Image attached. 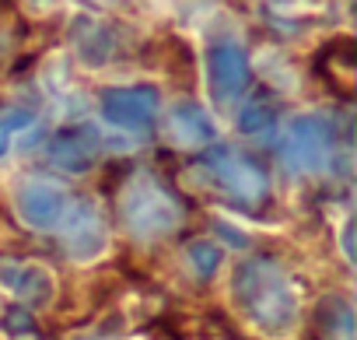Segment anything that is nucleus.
I'll list each match as a JSON object with an SVG mask.
<instances>
[{
    "mask_svg": "<svg viewBox=\"0 0 357 340\" xmlns=\"http://www.w3.org/2000/svg\"><path fill=\"white\" fill-rule=\"evenodd\" d=\"M235 298L242 312L266 333H284L298 316V291L284 274V267L270 256H256L238 267Z\"/></svg>",
    "mask_w": 357,
    "mask_h": 340,
    "instance_id": "1",
    "label": "nucleus"
},
{
    "mask_svg": "<svg viewBox=\"0 0 357 340\" xmlns=\"http://www.w3.org/2000/svg\"><path fill=\"white\" fill-rule=\"evenodd\" d=\"M119 218L133 239H161L183 225L186 211L168 186H161L154 176L140 172L126 183V190L119 197Z\"/></svg>",
    "mask_w": 357,
    "mask_h": 340,
    "instance_id": "2",
    "label": "nucleus"
},
{
    "mask_svg": "<svg viewBox=\"0 0 357 340\" xmlns=\"http://www.w3.org/2000/svg\"><path fill=\"white\" fill-rule=\"evenodd\" d=\"M200 172L211 179L214 190H221L238 207H259L270 197V179L263 172V165L242 151H231V147L207 151L200 161Z\"/></svg>",
    "mask_w": 357,
    "mask_h": 340,
    "instance_id": "3",
    "label": "nucleus"
},
{
    "mask_svg": "<svg viewBox=\"0 0 357 340\" xmlns=\"http://www.w3.org/2000/svg\"><path fill=\"white\" fill-rule=\"evenodd\" d=\"M333 126L322 116H301L287 126L280 140V154L291 172H322L333 158Z\"/></svg>",
    "mask_w": 357,
    "mask_h": 340,
    "instance_id": "4",
    "label": "nucleus"
},
{
    "mask_svg": "<svg viewBox=\"0 0 357 340\" xmlns=\"http://www.w3.org/2000/svg\"><path fill=\"white\" fill-rule=\"evenodd\" d=\"M207 77H211V95L221 109L235 105L245 88H249V57L235 39H218L207 57Z\"/></svg>",
    "mask_w": 357,
    "mask_h": 340,
    "instance_id": "5",
    "label": "nucleus"
},
{
    "mask_svg": "<svg viewBox=\"0 0 357 340\" xmlns=\"http://www.w3.org/2000/svg\"><path fill=\"white\" fill-rule=\"evenodd\" d=\"M98 109L112 126L123 130H147L158 119L161 109V91L151 84H130V88H105L98 95Z\"/></svg>",
    "mask_w": 357,
    "mask_h": 340,
    "instance_id": "6",
    "label": "nucleus"
},
{
    "mask_svg": "<svg viewBox=\"0 0 357 340\" xmlns=\"http://www.w3.org/2000/svg\"><path fill=\"white\" fill-rule=\"evenodd\" d=\"M60 228H63V246H67V253L74 260H95L105 249V239H109L105 235V218H102V211L91 200L74 204L63 214Z\"/></svg>",
    "mask_w": 357,
    "mask_h": 340,
    "instance_id": "7",
    "label": "nucleus"
},
{
    "mask_svg": "<svg viewBox=\"0 0 357 340\" xmlns=\"http://www.w3.org/2000/svg\"><path fill=\"white\" fill-rule=\"evenodd\" d=\"M18 214L32 225V228H60L63 214H67V193L60 183L53 179H29L18 190Z\"/></svg>",
    "mask_w": 357,
    "mask_h": 340,
    "instance_id": "8",
    "label": "nucleus"
},
{
    "mask_svg": "<svg viewBox=\"0 0 357 340\" xmlns=\"http://www.w3.org/2000/svg\"><path fill=\"white\" fill-rule=\"evenodd\" d=\"M0 288L25 305H46L53 298V274L32 260H0Z\"/></svg>",
    "mask_w": 357,
    "mask_h": 340,
    "instance_id": "9",
    "label": "nucleus"
},
{
    "mask_svg": "<svg viewBox=\"0 0 357 340\" xmlns=\"http://www.w3.org/2000/svg\"><path fill=\"white\" fill-rule=\"evenodd\" d=\"M98 137L91 126H67L60 130L53 140H50V161L56 168H63V172H84V168L95 165L98 158Z\"/></svg>",
    "mask_w": 357,
    "mask_h": 340,
    "instance_id": "10",
    "label": "nucleus"
},
{
    "mask_svg": "<svg viewBox=\"0 0 357 340\" xmlns=\"http://www.w3.org/2000/svg\"><path fill=\"white\" fill-rule=\"evenodd\" d=\"M165 137L175 147H204V144H214L218 130L197 102H175L165 116Z\"/></svg>",
    "mask_w": 357,
    "mask_h": 340,
    "instance_id": "11",
    "label": "nucleus"
},
{
    "mask_svg": "<svg viewBox=\"0 0 357 340\" xmlns=\"http://www.w3.org/2000/svg\"><path fill=\"white\" fill-rule=\"evenodd\" d=\"M74 43H77V53L84 64H105L116 57V32L98 22V18H77L74 22Z\"/></svg>",
    "mask_w": 357,
    "mask_h": 340,
    "instance_id": "12",
    "label": "nucleus"
},
{
    "mask_svg": "<svg viewBox=\"0 0 357 340\" xmlns=\"http://www.w3.org/2000/svg\"><path fill=\"white\" fill-rule=\"evenodd\" d=\"M319 326H322V340H357L354 309L347 298H326L319 309Z\"/></svg>",
    "mask_w": 357,
    "mask_h": 340,
    "instance_id": "13",
    "label": "nucleus"
},
{
    "mask_svg": "<svg viewBox=\"0 0 357 340\" xmlns=\"http://www.w3.org/2000/svg\"><path fill=\"white\" fill-rule=\"evenodd\" d=\"M273 119H277V109L266 102V98H252V102H245V109L238 112V130L242 133H263V130H270L273 126Z\"/></svg>",
    "mask_w": 357,
    "mask_h": 340,
    "instance_id": "14",
    "label": "nucleus"
},
{
    "mask_svg": "<svg viewBox=\"0 0 357 340\" xmlns=\"http://www.w3.org/2000/svg\"><path fill=\"white\" fill-rule=\"evenodd\" d=\"M221 260H225V253H221V246H218V242H207V239L190 242V263H193V270H197L200 277L218 274Z\"/></svg>",
    "mask_w": 357,
    "mask_h": 340,
    "instance_id": "15",
    "label": "nucleus"
},
{
    "mask_svg": "<svg viewBox=\"0 0 357 340\" xmlns=\"http://www.w3.org/2000/svg\"><path fill=\"white\" fill-rule=\"evenodd\" d=\"M29 123H32V116H29V112H11V116L0 119V154L8 151L11 133H15V130H22V126H29Z\"/></svg>",
    "mask_w": 357,
    "mask_h": 340,
    "instance_id": "16",
    "label": "nucleus"
},
{
    "mask_svg": "<svg viewBox=\"0 0 357 340\" xmlns=\"http://www.w3.org/2000/svg\"><path fill=\"white\" fill-rule=\"evenodd\" d=\"M8 330H15V333H29V330H32V319H29L22 309H15V312L8 316Z\"/></svg>",
    "mask_w": 357,
    "mask_h": 340,
    "instance_id": "17",
    "label": "nucleus"
}]
</instances>
